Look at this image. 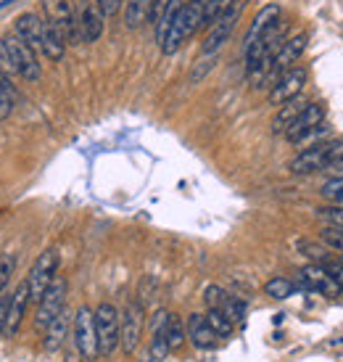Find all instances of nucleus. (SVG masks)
I'll return each instance as SVG.
<instances>
[{"instance_id":"26","label":"nucleus","mask_w":343,"mask_h":362,"mask_svg":"<svg viewBox=\"0 0 343 362\" xmlns=\"http://www.w3.org/2000/svg\"><path fill=\"white\" fill-rule=\"evenodd\" d=\"M188 339V333H185V322H182L180 315H172L169 312V322H167V341H169V349H180L182 344Z\"/></svg>"},{"instance_id":"29","label":"nucleus","mask_w":343,"mask_h":362,"mask_svg":"<svg viewBox=\"0 0 343 362\" xmlns=\"http://www.w3.org/2000/svg\"><path fill=\"white\" fill-rule=\"evenodd\" d=\"M232 0H201V11H203V27H212L214 21L222 16L224 11L230 8Z\"/></svg>"},{"instance_id":"4","label":"nucleus","mask_w":343,"mask_h":362,"mask_svg":"<svg viewBox=\"0 0 343 362\" xmlns=\"http://www.w3.org/2000/svg\"><path fill=\"white\" fill-rule=\"evenodd\" d=\"M246 8V0H232L230 8L224 11L219 19L214 21L212 27H206V37L201 45V56H217L224 48V42H230V35L235 32L241 13Z\"/></svg>"},{"instance_id":"27","label":"nucleus","mask_w":343,"mask_h":362,"mask_svg":"<svg viewBox=\"0 0 343 362\" xmlns=\"http://www.w3.org/2000/svg\"><path fill=\"white\" fill-rule=\"evenodd\" d=\"M219 310L224 312V317H230L232 325H243V320H246V310H248V307H246V302H243V299H238V296L227 293Z\"/></svg>"},{"instance_id":"5","label":"nucleus","mask_w":343,"mask_h":362,"mask_svg":"<svg viewBox=\"0 0 343 362\" xmlns=\"http://www.w3.org/2000/svg\"><path fill=\"white\" fill-rule=\"evenodd\" d=\"M95 336H98V357H112L119 349V310L112 302H101L92 310Z\"/></svg>"},{"instance_id":"30","label":"nucleus","mask_w":343,"mask_h":362,"mask_svg":"<svg viewBox=\"0 0 343 362\" xmlns=\"http://www.w3.org/2000/svg\"><path fill=\"white\" fill-rule=\"evenodd\" d=\"M296 249H299L303 257H309L314 264H325V262H327V254H330L325 246H320V243H314V241H306V238H299V241H296Z\"/></svg>"},{"instance_id":"8","label":"nucleus","mask_w":343,"mask_h":362,"mask_svg":"<svg viewBox=\"0 0 343 362\" xmlns=\"http://www.w3.org/2000/svg\"><path fill=\"white\" fill-rule=\"evenodd\" d=\"M143 325H145V312L138 299H130L124 312H119V346L124 354H135L143 339Z\"/></svg>"},{"instance_id":"15","label":"nucleus","mask_w":343,"mask_h":362,"mask_svg":"<svg viewBox=\"0 0 343 362\" xmlns=\"http://www.w3.org/2000/svg\"><path fill=\"white\" fill-rule=\"evenodd\" d=\"M306 42H309V35L306 32H296V35H288L285 42L277 48V53L272 56V64H270V77H277V74H283L285 69H291L299 64V59L303 56L306 51Z\"/></svg>"},{"instance_id":"35","label":"nucleus","mask_w":343,"mask_h":362,"mask_svg":"<svg viewBox=\"0 0 343 362\" xmlns=\"http://www.w3.org/2000/svg\"><path fill=\"white\" fill-rule=\"evenodd\" d=\"M224 296H227V291H224L222 286H206V291H203V302H206V307L209 310H219L224 302Z\"/></svg>"},{"instance_id":"11","label":"nucleus","mask_w":343,"mask_h":362,"mask_svg":"<svg viewBox=\"0 0 343 362\" xmlns=\"http://www.w3.org/2000/svg\"><path fill=\"white\" fill-rule=\"evenodd\" d=\"M325 122V103L320 101H306L301 114L291 122V127L283 132L288 143H306L314 132L323 127Z\"/></svg>"},{"instance_id":"33","label":"nucleus","mask_w":343,"mask_h":362,"mask_svg":"<svg viewBox=\"0 0 343 362\" xmlns=\"http://www.w3.org/2000/svg\"><path fill=\"white\" fill-rule=\"evenodd\" d=\"M317 217H320L325 225H335V228H343V206H338V204H330V206H323V209H317Z\"/></svg>"},{"instance_id":"38","label":"nucleus","mask_w":343,"mask_h":362,"mask_svg":"<svg viewBox=\"0 0 343 362\" xmlns=\"http://www.w3.org/2000/svg\"><path fill=\"white\" fill-rule=\"evenodd\" d=\"M13 106H16V101H11L6 93H0V122L8 119L11 114H13Z\"/></svg>"},{"instance_id":"10","label":"nucleus","mask_w":343,"mask_h":362,"mask_svg":"<svg viewBox=\"0 0 343 362\" xmlns=\"http://www.w3.org/2000/svg\"><path fill=\"white\" fill-rule=\"evenodd\" d=\"M66 291H69V283L64 275H56L51 281V286L45 288L40 299H37V315H35V328L45 331V325L66 307Z\"/></svg>"},{"instance_id":"32","label":"nucleus","mask_w":343,"mask_h":362,"mask_svg":"<svg viewBox=\"0 0 343 362\" xmlns=\"http://www.w3.org/2000/svg\"><path fill=\"white\" fill-rule=\"evenodd\" d=\"M320 193H323V199H327L330 204L343 206V177H333V180H327Z\"/></svg>"},{"instance_id":"17","label":"nucleus","mask_w":343,"mask_h":362,"mask_svg":"<svg viewBox=\"0 0 343 362\" xmlns=\"http://www.w3.org/2000/svg\"><path fill=\"white\" fill-rule=\"evenodd\" d=\"M69 331H71V312L64 307V310L45 325V331H42V349L48 354L59 352L61 346L66 344V339H69Z\"/></svg>"},{"instance_id":"21","label":"nucleus","mask_w":343,"mask_h":362,"mask_svg":"<svg viewBox=\"0 0 343 362\" xmlns=\"http://www.w3.org/2000/svg\"><path fill=\"white\" fill-rule=\"evenodd\" d=\"M66 40L61 37V32L53 27L51 21H45V27H42V37H40V48L37 51L45 56L48 61H61L66 56Z\"/></svg>"},{"instance_id":"34","label":"nucleus","mask_w":343,"mask_h":362,"mask_svg":"<svg viewBox=\"0 0 343 362\" xmlns=\"http://www.w3.org/2000/svg\"><path fill=\"white\" fill-rule=\"evenodd\" d=\"M13 270H16V254H0V291L8 286Z\"/></svg>"},{"instance_id":"14","label":"nucleus","mask_w":343,"mask_h":362,"mask_svg":"<svg viewBox=\"0 0 343 362\" xmlns=\"http://www.w3.org/2000/svg\"><path fill=\"white\" fill-rule=\"evenodd\" d=\"M299 286L312 293L327 296V299H335V296H341L343 293L341 286H338V283L333 281V275L327 272V267H325V264H314V262H309V264L301 270V275H299Z\"/></svg>"},{"instance_id":"20","label":"nucleus","mask_w":343,"mask_h":362,"mask_svg":"<svg viewBox=\"0 0 343 362\" xmlns=\"http://www.w3.org/2000/svg\"><path fill=\"white\" fill-rule=\"evenodd\" d=\"M185 333H188V339L193 341L195 349H212L214 344H217V333L212 331V325H209L206 317L198 315V312L188 317V328H185Z\"/></svg>"},{"instance_id":"7","label":"nucleus","mask_w":343,"mask_h":362,"mask_svg":"<svg viewBox=\"0 0 343 362\" xmlns=\"http://www.w3.org/2000/svg\"><path fill=\"white\" fill-rule=\"evenodd\" d=\"M71 341L80 349L82 360H95L98 357V336H95V317L88 304H82L71 317Z\"/></svg>"},{"instance_id":"18","label":"nucleus","mask_w":343,"mask_h":362,"mask_svg":"<svg viewBox=\"0 0 343 362\" xmlns=\"http://www.w3.org/2000/svg\"><path fill=\"white\" fill-rule=\"evenodd\" d=\"M167 322H169V312L156 310L151 317V344H148V352H151L153 362H162L169 357V341H167Z\"/></svg>"},{"instance_id":"2","label":"nucleus","mask_w":343,"mask_h":362,"mask_svg":"<svg viewBox=\"0 0 343 362\" xmlns=\"http://www.w3.org/2000/svg\"><path fill=\"white\" fill-rule=\"evenodd\" d=\"M198 30H203L201 0H185L180 13H177V19L172 21L169 32H167V37H164L159 48H162L164 56H174Z\"/></svg>"},{"instance_id":"23","label":"nucleus","mask_w":343,"mask_h":362,"mask_svg":"<svg viewBox=\"0 0 343 362\" xmlns=\"http://www.w3.org/2000/svg\"><path fill=\"white\" fill-rule=\"evenodd\" d=\"M306 106V101H299V98H293V101H285L280 106V111L272 117V135H283L288 127H291V122L301 114V109Z\"/></svg>"},{"instance_id":"9","label":"nucleus","mask_w":343,"mask_h":362,"mask_svg":"<svg viewBox=\"0 0 343 362\" xmlns=\"http://www.w3.org/2000/svg\"><path fill=\"white\" fill-rule=\"evenodd\" d=\"M59 264H61V257L56 249H45V252L35 259V264L30 267V275L24 278L27 286H30V302L37 304V299L45 293V288L51 286V281L59 275Z\"/></svg>"},{"instance_id":"1","label":"nucleus","mask_w":343,"mask_h":362,"mask_svg":"<svg viewBox=\"0 0 343 362\" xmlns=\"http://www.w3.org/2000/svg\"><path fill=\"white\" fill-rule=\"evenodd\" d=\"M0 69L6 74H16L27 82H40L42 77L37 51L21 40L16 32H8L0 37Z\"/></svg>"},{"instance_id":"16","label":"nucleus","mask_w":343,"mask_h":362,"mask_svg":"<svg viewBox=\"0 0 343 362\" xmlns=\"http://www.w3.org/2000/svg\"><path fill=\"white\" fill-rule=\"evenodd\" d=\"M30 286L27 281H21L13 291L8 293V310H6V320H3V336L6 339H13L21 328V320L27 315V307H30Z\"/></svg>"},{"instance_id":"13","label":"nucleus","mask_w":343,"mask_h":362,"mask_svg":"<svg viewBox=\"0 0 343 362\" xmlns=\"http://www.w3.org/2000/svg\"><path fill=\"white\" fill-rule=\"evenodd\" d=\"M77 6V27H80V42H95L101 40L106 30V16L95 6V0H74Z\"/></svg>"},{"instance_id":"36","label":"nucleus","mask_w":343,"mask_h":362,"mask_svg":"<svg viewBox=\"0 0 343 362\" xmlns=\"http://www.w3.org/2000/svg\"><path fill=\"white\" fill-rule=\"evenodd\" d=\"M95 6L103 11V16L109 19V16H116L121 11V6H124V0H95Z\"/></svg>"},{"instance_id":"41","label":"nucleus","mask_w":343,"mask_h":362,"mask_svg":"<svg viewBox=\"0 0 343 362\" xmlns=\"http://www.w3.org/2000/svg\"><path fill=\"white\" fill-rule=\"evenodd\" d=\"M338 264H341V267H343V257H341V259H338Z\"/></svg>"},{"instance_id":"6","label":"nucleus","mask_w":343,"mask_h":362,"mask_svg":"<svg viewBox=\"0 0 343 362\" xmlns=\"http://www.w3.org/2000/svg\"><path fill=\"white\" fill-rule=\"evenodd\" d=\"M45 21H51L53 27L61 32V37L66 45L80 42V27H77V6L74 0H42Z\"/></svg>"},{"instance_id":"28","label":"nucleus","mask_w":343,"mask_h":362,"mask_svg":"<svg viewBox=\"0 0 343 362\" xmlns=\"http://www.w3.org/2000/svg\"><path fill=\"white\" fill-rule=\"evenodd\" d=\"M264 291H267V296H272V299H277V302H283V299H288V296L296 293V283L288 281V278H272V281L264 283Z\"/></svg>"},{"instance_id":"25","label":"nucleus","mask_w":343,"mask_h":362,"mask_svg":"<svg viewBox=\"0 0 343 362\" xmlns=\"http://www.w3.org/2000/svg\"><path fill=\"white\" fill-rule=\"evenodd\" d=\"M203 317H206V322L212 325V331L217 333V339H230L232 331H235V325L230 322V317H224L222 310H209Z\"/></svg>"},{"instance_id":"22","label":"nucleus","mask_w":343,"mask_h":362,"mask_svg":"<svg viewBox=\"0 0 343 362\" xmlns=\"http://www.w3.org/2000/svg\"><path fill=\"white\" fill-rule=\"evenodd\" d=\"M153 0H124V24L130 30H138L143 27L148 16H151Z\"/></svg>"},{"instance_id":"37","label":"nucleus","mask_w":343,"mask_h":362,"mask_svg":"<svg viewBox=\"0 0 343 362\" xmlns=\"http://www.w3.org/2000/svg\"><path fill=\"white\" fill-rule=\"evenodd\" d=\"M0 93H6V95H8L11 101H16V98H19V93H16V88L11 85L8 74H6L3 69H0Z\"/></svg>"},{"instance_id":"24","label":"nucleus","mask_w":343,"mask_h":362,"mask_svg":"<svg viewBox=\"0 0 343 362\" xmlns=\"http://www.w3.org/2000/svg\"><path fill=\"white\" fill-rule=\"evenodd\" d=\"M182 3L185 0H167V6H164V11L159 13V19L153 21V35H156V42L162 45L164 37H167V32H169L172 21L177 19V13H180Z\"/></svg>"},{"instance_id":"19","label":"nucleus","mask_w":343,"mask_h":362,"mask_svg":"<svg viewBox=\"0 0 343 362\" xmlns=\"http://www.w3.org/2000/svg\"><path fill=\"white\" fill-rule=\"evenodd\" d=\"M42 27H45V19H40V16L32 13V11H24V13H19V16L13 19V32H16L27 45H32L35 51L40 48Z\"/></svg>"},{"instance_id":"31","label":"nucleus","mask_w":343,"mask_h":362,"mask_svg":"<svg viewBox=\"0 0 343 362\" xmlns=\"http://www.w3.org/2000/svg\"><path fill=\"white\" fill-rule=\"evenodd\" d=\"M320 238L327 249H335L338 254H343V228H335V225H325Z\"/></svg>"},{"instance_id":"39","label":"nucleus","mask_w":343,"mask_h":362,"mask_svg":"<svg viewBox=\"0 0 343 362\" xmlns=\"http://www.w3.org/2000/svg\"><path fill=\"white\" fill-rule=\"evenodd\" d=\"M66 362H82V354H80V349L74 346V341H71L69 352H66Z\"/></svg>"},{"instance_id":"40","label":"nucleus","mask_w":343,"mask_h":362,"mask_svg":"<svg viewBox=\"0 0 343 362\" xmlns=\"http://www.w3.org/2000/svg\"><path fill=\"white\" fill-rule=\"evenodd\" d=\"M0 339H3V325H0Z\"/></svg>"},{"instance_id":"12","label":"nucleus","mask_w":343,"mask_h":362,"mask_svg":"<svg viewBox=\"0 0 343 362\" xmlns=\"http://www.w3.org/2000/svg\"><path fill=\"white\" fill-rule=\"evenodd\" d=\"M306 80H309L306 66H299V64H296L291 69H285L283 74L275 77V85H272V90H270V103H272V106H283L285 101L299 98Z\"/></svg>"},{"instance_id":"3","label":"nucleus","mask_w":343,"mask_h":362,"mask_svg":"<svg viewBox=\"0 0 343 362\" xmlns=\"http://www.w3.org/2000/svg\"><path fill=\"white\" fill-rule=\"evenodd\" d=\"M343 159V138H333V141L314 143L309 148H303L296 159L288 164V170L293 175H314V172H325L330 164Z\"/></svg>"}]
</instances>
